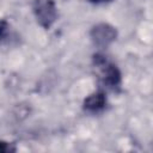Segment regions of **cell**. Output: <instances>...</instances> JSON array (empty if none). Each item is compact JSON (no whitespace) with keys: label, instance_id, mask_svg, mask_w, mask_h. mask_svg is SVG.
Segmentation results:
<instances>
[{"label":"cell","instance_id":"6da1fadb","mask_svg":"<svg viewBox=\"0 0 153 153\" xmlns=\"http://www.w3.org/2000/svg\"><path fill=\"white\" fill-rule=\"evenodd\" d=\"M93 65L99 74V80L102 84L111 91H117L122 84L121 72L116 65L108 61L103 55H94L93 56Z\"/></svg>","mask_w":153,"mask_h":153},{"label":"cell","instance_id":"277c9868","mask_svg":"<svg viewBox=\"0 0 153 153\" xmlns=\"http://www.w3.org/2000/svg\"><path fill=\"white\" fill-rule=\"evenodd\" d=\"M106 105V97L103 91H97L87 96L84 100V110L91 114L102 111Z\"/></svg>","mask_w":153,"mask_h":153},{"label":"cell","instance_id":"5b68a950","mask_svg":"<svg viewBox=\"0 0 153 153\" xmlns=\"http://www.w3.org/2000/svg\"><path fill=\"white\" fill-rule=\"evenodd\" d=\"M88 1H91V2H93V4H100V2H105V1H108V0H88Z\"/></svg>","mask_w":153,"mask_h":153},{"label":"cell","instance_id":"7a4b0ae2","mask_svg":"<svg viewBox=\"0 0 153 153\" xmlns=\"http://www.w3.org/2000/svg\"><path fill=\"white\" fill-rule=\"evenodd\" d=\"M32 11L37 23L44 29H50L57 18V8L54 0H33Z\"/></svg>","mask_w":153,"mask_h":153},{"label":"cell","instance_id":"3957f363","mask_svg":"<svg viewBox=\"0 0 153 153\" xmlns=\"http://www.w3.org/2000/svg\"><path fill=\"white\" fill-rule=\"evenodd\" d=\"M90 37L96 47L106 48L116 39L117 31L112 25L108 23H99L91 29Z\"/></svg>","mask_w":153,"mask_h":153}]
</instances>
